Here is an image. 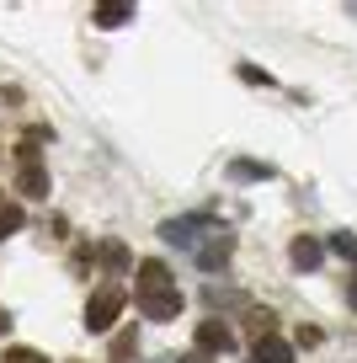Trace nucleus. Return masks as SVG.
Instances as JSON below:
<instances>
[{"label":"nucleus","mask_w":357,"mask_h":363,"mask_svg":"<svg viewBox=\"0 0 357 363\" xmlns=\"http://www.w3.org/2000/svg\"><path fill=\"white\" fill-rule=\"evenodd\" d=\"M246 331H251V342H256V337H272V331H278V315H272V310H251V315H246Z\"/></svg>","instance_id":"14"},{"label":"nucleus","mask_w":357,"mask_h":363,"mask_svg":"<svg viewBox=\"0 0 357 363\" xmlns=\"http://www.w3.org/2000/svg\"><path fill=\"white\" fill-rule=\"evenodd\" d=\"M101 262H107L112 272H123V267H134V251H128L123 240H101Z\"/></svg>","instance_id":"12"},{"label":"nucleus","mask_w":357,"mask_h":363,"mask_svg":"<svg viewBox=\"0 0 357 363\" xmlns=\"http://www.w3.org/2000/svg\"><path fill=\"white\" fill-rule=\"evenodd\" d=\"M181 363H208V358H203V352H192V358H181Z\"/></svg>","instance_id":"20"},{"label":"nucleus","mask_w":357,"mask_h":363,"mask_svg":"<svg viewBox=\"0 0 357 363\" xmlns=\"http://www.w3.org/2000/svg\"><path fill=\"white\" fill-rule=\"evenodd\" d=\"M134 299H139V310H144L149 320H176L181 315V289H176V278H171L166 262H139Z\"/></svg>","instance_id":"1"},{"label":"nucleus","mask_w":357,"mask_h":363,"mask_svg":"<svg viewBox=\"0 0 357 363\" xmlns=\"http://www.w3.org/2000/svg\"><path fill=\"white\" fill-rule=\"evenodd\" d=\"M0 363H48V358L38 347H6V352H0Z\"/></svg>","instance_id":"16"},{"label":"nucleus","mask_w":357,"mask_h":363,"mask_svg":"<svg viewBox=\"0 0 357 363\" xmlns=\"http://www.w3.org/2000/svg\"><path fill=\"white\" fill-rule=\"evenodd\" d=\"M208 225H213L208 214H192V219H171V225H160V235H166V240H176V246H181V240L192 246V235H198V230H208Z\"/></svg>","instance_id":"8"},{"label":"nucleus","mask_w":357,"mask_h":363,"mask_svg":"<svg viewBox=\"0 0 357 363\" xmlns=\"http://www.w3.org/2000/svg\"><path fill=\"white\" fill-rule=\"evenodd\" d=\"M230 177L234 182H272L278 171H272L267 160H230Z\"/></svg>","instance_id":"9"},{"label":"nucleus","mask_w":357,"mask_h":363,"mask_svg":"<svg viewBox=\"0 0 357 363\" xmlns=\"http://www.w3.org/2000/svg\"><path fill=\"white\" fill-rule=\"evenodd\" d=\"M11 155H16V193L22 198H48V171H43V155H38V139L27 134Z\"/></svg>","instance_id":"2"},{"label":"nucleus","mask_w":357,"mask_h":363,"mask_svg":"<svg viewBox=\"0 0 357 363\" xmlns=\"http://www.w3.org/2000/svg\"><path fill=\"white\" fill-rule=\"evenodd\" d=\"M22 203H11V193H0V240L6 235H16V230H22Z\"/></svg>","instance_id":"11"},{"label":"nucleus","mask_w":357,"mask_h":363,"mask_svg":"<svg viewBox=\"0 0 357 363\" xmlns=\"http://www.w3.org/2000/svg\"><path fill=\"white\" fill-rule=\"evenodd\" d=\"M139 358V326H123L112 337V363H134Z\"/></svg>","instance_id":"10"},{"label":"nucleus","mask_w":357,"mask_h":363,"mask_svg":"<svg viewBox=\"0 0 357 363\" xmlns=\"http://www.w3.org/2000/svg\"><path fill=\"white\" fill-rule=\"evenodd\" d=\"M240 80H246V86H272V75L256 69V65H240Z\"/></svg>","instance_id":"17"},{"label":"nucleus","mask_w":357,"mask_h":363,"mask_svg":"<svg viewBox=\"0 0 357 363\" xmlns=\"http://www.w3.org/2000/svg\"><path fill=\"white\" fill-rule=\"evenodd\" d=\"M288 262H293L299 272H314V267L325 262V240H314V235H299V240L288 246Z\"/></svg>","instance_id":"5"},{"label":"nucleus","mask_w":357,"mask_h":363,"mask_svg":"<svg viewBox=\"0 0 357 363\" xmlns=\"http://www.w3.org/2000/svg\"><path fill=\"white\" fill-rule=\"evenodd\" d=\"M6 326H11V315H6V310H0V331H6Z\"/></svg>","instance_id":"21"},{"label":"nucleus","mask_w":357,"mask_h":363,"mask_svg":"<svg viewBox=\"0 0 357 363\" xmlns=\"http://www.w3.org/2000/svg\"><path fill=\"white\" fill-rule=\"evenodd\" d=\"M91 16H96V27H123L128 16H134V6H123V0H118V6H96Z\"/></svg>","instance_id":"13"},{"label":"nucleus","mask_w":357,"mask_h":363,"mask_svg":"<svg viewBox=\"0 0 357 363\" xmlns=\"http://www.w3.org/2000/svg\"><path fill=\"white\" fill-rule=\"evenodd\" d=\"M230 251H234L230 230H224V235H208V246H198V267H203V272H219L224 262H230Z\"/></svg>","instance_id":"6"},{"label":"nucleus","mask_w":357,"mask_h":363,"mask_svg":"<svg viewBox=\"0 0 357 363\" xmlns=\"http://www.w3.org/2000/svg\"><path fill=\"white\" fill-rule=\"evenodd\" d=\"M230 347H234V331L224 326V320H203V326H198V352H203V358L230 352Z\"/></svg>","instance_id":"4"},{"label":"nucleus","mask_w":357,"mask_h":363,"mask_svg":"<svg viewBox=\"0 0 357 363\" xmlns=\"http://www.w3.org/2000/svg\"><path fill=\"white\" fill-rule=\"evenodd\" d=\"M299 347H320V326H299Z\"/></svg>","instance_id":"18"},{"label":"nucleus","mask_w":357,"mask_h":363,"mask_svg":"<svg viewBox=\"0 0 357 363\" xmlns=\"http://www.w3.org/2000/svg\"><path fill=\"white\" fill-rule=\"evenodd\" d=\"M251 352H256V363H293V347L278 337V331H272V337H256Z\"/></svg>","instance_id":"7"},{"label":"nucleus","mask_w":357,"mask_h":363,"mask_svg":"<svg viewBox=\"0 0 357 363\" xmlns=\"http://www.w3.org/2000/svg\"><path fill=\"white\" fill-rule=\"evenodd\" d=\"M341 284H346V289H341V294H346V305H352V310H357V272H346Z\"/></svg>","instance_id":"19"},{"label":"nucleus","mask_w":357,"mask_h":363,"mask_svg":"<svg viewBox=\"0 0 357 363\" xmlns=\"http://www.w3.org/2000/svg\"><path fill=\"white\" fill-rule=\"evenodd\" d=\"M123 305H128L123 289H118V284H101L96 294L86 299V326H91V331H112V320L123 315Z\"/></svg>","instance_id":"3"},{"label":"nucleus","mask_w":357,"mask_h":363,"mask_svg":"<svg viewBox=\"0 0 357 363\" xmlns=\"http://www.w3.org/2000/svg\"><path fill=\"white\" fill-rule=\"evenodd\" d=\"M325 246H331V251H336V257H346V262H357V235H352V230H336V235H331V240H325Z\"/></svg>","instance_id":"15"}]
</instances>
